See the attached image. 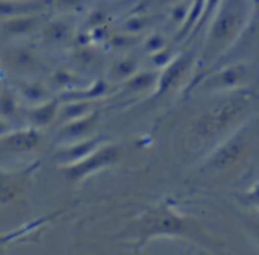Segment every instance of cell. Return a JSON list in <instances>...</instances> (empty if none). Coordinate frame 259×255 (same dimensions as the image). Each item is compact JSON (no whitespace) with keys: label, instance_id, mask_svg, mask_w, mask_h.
Returning a JSON list of instances; mask_svg holds the SVG:
<instances>
[{"label":"cell","instance_id":"1","mask_svg":"<svg viewBox=\"0 0 259 255\" xmlns=\"http://www.w3.org/2000/svg\"><path fill=\"white\" fill-rule=\"evenodd\" d=\"M245 108L241 98H233L213 107L200 117L193 126V134L200 140H210L228 130Z\"/></svg>","mask_w":259,"mask_h":255},{"label":"cell","instance_id":"2","mask_svg":"<svg viewBox=\"0 0 259 255\" xmlns=\"http://www.w3.org/2000/svg\"><path fill=\"white\" fill-rule=\"evenodd\" d=\"M119 151L114 146H103L94 150L83 159L78 160L65 170L66 177L71 181H80L106 166H111L118 160Z\"/></svg>","mask_w":259,"mask_h":255},{"label":"cell","instance_id":"3","mask_svg":"<svg viewBox=\"0 0 259 255\" xmlns=\"http://www.w3.org/2000/svg\"><path fill=\"white\" fill-rule=\"evenodd\" d=\"M245 147V136L241 134L235 135V136L229 139L228 141H225L220 147L216 149V151L213 152L210 159V166L213 170H218V172L230 169L243 156Z\"/></svg>","mask_w":259,"mask_h":255},{"label":"cell","instance_id":"4","mask_svg":"<svg viewBox=\"0 0 259 255\" xmlns=\"http://www.w3.org/2000/svg\"><path fill=\"white\" fill-rule=\"evenodd\" d=\"M183 229V221L168 209H159L150 215L146 224V230L150 235L177 234Z\"/></svg>","mask_w":259,"mask_h":255},{"label":"cell","instance_id":"5","mask_svg":"<svg viewBox=\"0 0 259 255\" xmlns=\"http://www.w3.org/2000/svg\"><path fill=\"white\" fill-rule=\"evenodd\" d=\"M45 7V0H0V17L16 18L28 14H38Z\"/></svg>","mask_w":259,"mask_h":255},{"label":"cell","instance_id":"6","mask_svg":"<svg viewBox=\"0 0 259 255\" xmlns=\"http://www.w3.org/2000/svg\"><path fill=\"white\" fill-rule=\"evenodd\" d=\"M239 16L233 8H224L219 13L211 27V36L215 41L221 42L229 38L238 26Z\"/></svg>","mask_w":259,"mask_h":255},{"label":"cell","instance_id":"7","mask_svg":"<svg viewBox=\"0 0 259 255\" xmlns=\"http://www.w3.org/2000/svg\"><path fill=\"white\" fill-rule=\"evenodd\" d=\"M187 67V59L184 56L179 57V59L174 60L171 62L170 66L164 71L163 76L160 77V81H159V87H160V91L164 92L166 89H169L177 80L179 79L183 71Z\"/></svg>","mask_w":259,"mask_h":255},{"label":"cell","instance_id":"8","mask_svg":"<svg viewBox=\"0 0 259 255\" xmlns=\"http://www.w3.org/2000/svg\"><path fill=\"white\" fill-rule=\"evenodd\" d=\"M244 75H245L244 66L239 65V66L229 67V69H225L218 75V77H216V85L221 87V88H230V87L239 84L240 80L244 77Z\"/></svg>","mask_w":259,"mask_h":255},{"label":"cell","instance_id":"9","mask_svg":"<svg viewBox=\"0 0 259 255\" xmlns=\"http://www.w3.org/2000/svg\"><path fill=\"white\" fill-rule=\"evenodd\" d=\"M38 14L16 17V18H11V22L8 23V28L13 33H27V32H31L38 24Z\"/></svg>","mask_w":259,"mask_h":255},{"label":"cell","instance_id":"10","mask_svg":"<svg viewBox=\"0 0 259 255\" xmlns=\"http://www.w3.org/2000/svg\"><path fill=\"white\" fill-rule=\"evenodd\" d=\"M56 113L57 103L56 102H50V103L44 104L42 107L34 109L32 112V119H33V122L37 126H46V124L51 123Z\"/></svg>","mask_w":259,"mask_h":255},{"label":"cell","instance_id":"11","mask_svg":"<svg viewBox=\"0 0 259 255\" xmlns=\"http://www.w3.org/2000/svg\"><path fill=\"white\" fill-rule=\"evenodd\" d=\"M99 142H101V140L98 139H92V140H88V141L81 142V144L71 147V149L69 150L68 154H66V157L74 162L78 161V160L83 159V157H85L87 155L91 154L92 151H94L96 147L99 145Z\"/></svg>","mask_w":259,"mask_h":255},{"label":"cell","instance_id":"12","mask_svg":"<svg viewBox=\"0 0 259 255\" xmlns=\"http://www.w3.org/2000/svg\"><path fill=\"white\" fill-rule=\"evenodd\" d=\"M39 144V135L34 131L26 132V134L19 135L18 137L13 140V146L17 150H32Z\"/></svg>","mask_w":259,"mask_h":255},{"label":"cell","instance_id":"13","mask_svg":"<svg viewBox=\"0 0 259 255\" xmlns=\"http://www.w3.org/2000/svg\"><path fill=\"white\" fill-rule=\"evenodd\" d=\"M47 34L55 41H61L70 34V27L64 21H54L47 27Z\"/></svg>","mask_w":259,"mask_h":255},{"label":"cell","instance_id":"14","mask_svg":"<svg viewBox=\"0 0 259 255\" xmlns=\"http://www.w3.org/2000/svg\"><path fill=\"white\" fill-rule=\"evenodd\" d=\"M154 81V76L151 74H143L136 76L135 79L133 80L131 85H133V88L136 89V91H141V89L148 88L149 85L153 84Z\"/></svg>","mask_w":259,"mask_h":255},{"label":"cell","instance_id":"15","mask_svg":"<svg viewBox=\"0 0 259 255\" xmlns=\"http://www.w3.org/2000/svg\"><path fill=\"white\" fill-rule=\"evenodd\" d=\"M134 70H135V64L131 60H124V61L119 62L118 66H117V72L123 75V76L133 75Z\"/></svg>","mask_w":259,"mask_h":255},{"label":"cell","instance_id":"16","mask_svg":"<svg viewBox=\"0 0 259 255\" xmlns=\"http://www.w3.org/2000/svg\"><path fill=\"white\" fill-rule=\"evenodd\" d=\"M127 29L128 31H139V29L144 28L145 26V22H144L143 18H134L131 21L127 22Z\"/></svg>","mask_w":259,"mask_h":255},{"label":"cell","instance_id":"17","mask_svg":"<svg viewBox=\"0 0 259 255\" xmlns=\"http://www.w3.org/2000/svg\"><path fill=\"white\" fill-rule=\"evenodd\" d=\"M57 4L64 8H75L80 4V0H56Z\"/></svg>","mask_w":259,"mask_h":255},{"label":"cell","instance_id":"18","mask_svg":"<svg viewBox=\"0 0 259 255\" xmlns=\"http://www.w3.org/2000/svg\"><path fill=\"white\" fill-rule=\"evenodd\" d=\"M258 236H259V234H258Z\"/></svg>","mask_w":259,"mask_h":255}]
</instances>
